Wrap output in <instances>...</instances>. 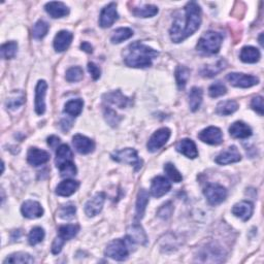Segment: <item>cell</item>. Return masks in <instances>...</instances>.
<instances>
[{"instance_id": "31", "label": "cell", "mask_w": 264, "mask_h": 264, "mask_svg": "<svg viewBox=\"0 0 264 264\" xmlns=\"http://www.w3.org/2000/svg\"><path fill=\"white\" fill-rule=\"evenodd\" d=\"M25 103V94L22 91H15L6 100V107L8 110L15 111Z\"/></svg>"}, {"instance_id": "29", "label": "cell", "mask_w": 264, "mask_h": 264, "mask_svg": "<svg viewBox=\"0 0 264 264\" xmlns=\"http://www.w3.org/2000/svg\"><path fill=\"white\" fill-rule=\"evenodd\" d=\"M203 92L202 88L193 87L191 89L189 93V106L191 111L192 112L198 111V108L203 103Z\"/></svg>"}, {"instance_id": "42", "label": "cell", "mask_w": 264, "mask_h": 264, "mask_svg": "<svg viewBox=\"0 0 264 264\" xmlns=\"http://www.w3.org/2000/svg\"><path fill=\"white\" fill-rule=\"evenodd\" d=\"M44 230L41 227H34L31 229L28 235V242L31 245H36L38 244L41 243L44 239Z\"/></svg>"}, {"instance_id": "12", "label": "cell", "mask_w": 264, "mask_h": 264, "mask_svg": "<svg viewBox=\"0 0 264 264\" xmlns=\"http://www.w3.org/2000/svg\"><path fill=\"white\" fill-rule=\"evenodd\" d=\"M118 12H117V4L115 2H112L107 4L102 8V13H100L99 17V25L102 28H108L111 27L117 20H118Z\"/></svg>"}, {"instance_id": "17", "label": "cell", "mask_w": 264, "mask_h": 264, "mask_svg": "<svg viewBox=\"0 0 264 264\" xmlns=\"http://www.w3.org/2000/svg\"><path fill=\"white\" fill-rule=\"evenodd\" d=\"M102 98L105 102L116 105L119 108H125L131 104V100L127 96H125L120 90L105 93Z\"/></svg>"}, {"instance_id": "53", "label": "cell", "mask_w": 264, "mask_h": 264, "mask_svg": "<svg viewBox=\"0 0 264 264\" xmlns=\"http://www.w3.org/2000/svg\"><path fill=\"white\" fill-rule=\"evenodd\" d=\"M81 49L83 50V51H85L88 54L93 53V47L89 42H87V41H84V42L81 43Z\"/></svg>"}, {"instance_id": "44", "label": "cell", "mask_w": 264, "mask_h": 264, "mask_svg": "<svg viewBox=\"0 0 264 264\" xmlns=\"http://www.w3.org/2000/svg\"><path fill=\"white\" fill-rule=\"evenodd\" d=\"M164 171L167 177L172 182H175V183H180V182H182V180H183V176L181 175V172L177 169L175 164H172V163H166L164 165Z\"/></svg>"}, {"instance_id": "49", "label": "cell", "mask_w": 264, "mask_h": 264, "mask_svg": "<svg viewBox=\"0 0 264 264\" xmlns=\"http://www.w3.org/2000/svg\"><path fill=\"white\" fill-rule=\"evenodd\" d=\"M172 211H174V207H172L171 203H167L164 205H163L158 212V216L162 219H168V218L171 216Z\"/></svg>"}, {"instance_id": "23", "label": "cell", "mask_w": 264, "mask_h": 264, "mask_svg": "<svg viewBox=\"0 0 264 264\" xmlns=\"http://www.w3.org/2000/svg\"><path fill=\"white\" fill-rule=\"evenodd\" d=\"M176 149L179 153L183 154L184 156H186L187 158H190V159H194L198 156L197 147L192 140L184 139V140L180 141L177 144Z\"/></svg>"}, {"instance_id": "46", "label": "cell", "mask_w": 264, "mask_h": 264, "mask_svg": "<svg viewBox=\"0 0 264 264\" xmlns=\"http://www.w3.org/2000/svg\"><path fill=\"white\" fill-rule=\"evenodd\" d=\"M226 93H227V89L222 83H220V81H217V83L213 84L211 87L208 88V94L212 98L223 96Z\"/></svg>"}, {"instance_id": "28", "label": "cell", "mask_w": 264, "mask_h": 264, "mask_svg": "<svg viewBox=\"0 0 264 264\" xmlns=\"http://www.w3.org/2000/svg\"><path fill=\"white\" fill-rule=\"evenodd\" d=\"M260 57H261L260 51L257 48L251 47V45L244 47L240 54L241 60L244 63H256L260 60Z\"/></svg>"}, {"instance_id": "52", "label": "cell", "mask_w": 264, "mask_h": 264, "mask_svg": "<svg viewBox=\"0 0 264 264\" xmlns=\"http://www.w3.org/2000/svg\"><path fill=\"white\" fill-rule=\"evenodd\" d=\"M48 144L52 149L59 148L58 145L60 144V139L56 135H52V136H50V138H48Z\"/></svg>"}, {"instance_id": "32", "label": "cell", "mask_w": 264, "mask_h": 264, "mask_svg": "<svg viewBox=\"0 0 264 264\" xmlns=\"http://www.w3.org/2000/svg\"><path fill=\"white\" fill-rule=\"evenodd\" d=\"M80 231V226L78 224H66L60 226L58 229V236L66 241H70L75 238Z\"/></svg>"}, {"instance_id": "33", "label": "cell", "mask_w": 264, "mask_h": 264, "mask_svg": "<svg viewBox=\"0 0 264 264\" xmlns=\"http://www.w3.org/2000/svg\"><path fill=\"white\" fill-rule=\"evenodd\" d=\"M131 12L138 18H152L158 14V7L153 4H144L143 6L132 8Z\"/></svg>"}, {"instance_id": "13", "label": "cell", "mask_w": 264, "mask_h": 264, "mask_svg": "<svg viewBox=\"0 0 264 264\" xmlns=\"http://www.w3.org/2000/svg\"><path fill=\"white\" fill-rule=\"evenodd\" d=\"M106 195L103 192L96 193L92 198L89 199L85 204V213L88 217H95L103 207Z\"/></svg>"}, {"instance_id": "43", "label": "cell", "mask_w": 264, "mask_h": 264, "mask_svg": "<svg viewBox=\"0 0 264 264\" xmlns=\"http://www.w3.org/2000/svg\"><path fill=\"white\" fill-rule=\"evenodd\" d=\"M76 213H77L76 205H74L72 203H68L59 208L58 216L63 220H70L75 217Z\"/></svg>"}, {"instance_id": "14", "label": "cell", "mask_w": 264, "mask_h": 264, "mask_svg": "<svg viewBox=\"0 0 264 264\" xmlns=\"http://www.w3.org/2000/svg\"><path fill=\"white\" fill-rule=\"evenodd\" d=\"M126 239L131 244H147L148 243V236L147 233L144 232L143 228L139 224H133L127 229Z\"/></svg>"}, {"instance_id": "26", "label": "cell", "mask_w": 264, "mask_h": 264, "mask_svg": "<svg viewBox=\"0 0 264 264\" xmlns=\"http://www.w3.org/2000/svg\"><path fill=\"white\" fill-rule=\"evenodd\" d=\"M74 160V153H72L71 149L68 147L67 144H61L56 152V159L55 163L56 166L59 168L61 165L64 164V163L70 162Z\"/></svg>"}, {"instance_id": "45", "label": "cell", "mask_w": 264, "mask_h": 264, "mask_svg": "<svg viewBox=\"0 0 264 264\" xmlns=\"http://www.w3.org/2000/svg\"><path fill=\"white\" fill-rule=\"evenodd\" d=\"M60 170V176L62 178H71L77 175V167L75 165L74 161H70L59 167Z\"/></svg>"}, {"instance_id": "18", "label": "cell", "mask_w": 264, "mask_h": 264, "mask_svg": "<svg viewBox=\"0 0 264 264\" xmlns=\"http://www.w3.org/2000/svg\"><path fill=\"white\" fill-rule=\"evenodd\" d=\"M21 212L27 219H38L42 217L43 208L40 203L34 200H27L22 204Z\"/></svg>"}, {"instance_id": "39", "label": "cell", "mask_w": 264, "mask_h": 264, "mask_svg": "<svg viewBox=\"0 0 264 264\" xmlns=\"http://www.w3.org/2000/svg\"><path fill=\"white\" fill-rule=\"evenodd\" d=\"M1 57L3 59H13L17 55L18 52V43L16 41H8L1 45Z\"/></svg>"}, {"instance_id": "27", "label": "cell", "mask_w": 264, "mask_h": 264, "mask_svg": "<svg viewBox=\"0 0 264 264\" xmlns=\"http://www.w3.org/2000/svg\"><path fill=\"white\" fill-rule=\"evenodd\" d=\"M148 203H149L148 191L144 190V189H141L139 194H138V200H136V207H135L136 218H138L139 220L142 219V217L145 212V208H147V205H148Z\"/></svg>"}, {"instance_id": "22", "label": "cell", "mask_w": 264, "mask_h": 264, "mask_svg": "<svg viewBox=\"0 0 264 264\" xmlns=\"http://www.w3.org/2000/svg\"><path fill=\"white\" fill-rule=\"evenodd\" d=\"M74 39V34L67 30H62L58 32L54 39V49L56 52L61 53L66 51Z\"/></svg>"}, {"instance_id": "38", "label": "cell", "mask_w": 264, "mask_h": 264, "mask_svg": "<svg viewBox=\"0 0 264 264\" xmlns=\"http://www.w3.org/2000/svg\"><path fill=\"white\" fill-rule=\"evenodd\" d=\"M34 259L30 256L29 254L24 252H18L10 255L3 263H33Z\"/></svg>"}, {"instance_id": "36", "label": "cell", "mask_w": 264, "mask_h": 264, "mask_svg": "<svg viewBox=\"0 0 264 264\" xmlns=\"http://www.w3.org/2000/svg\"><path fill=\"white\" fill-rule=\"evenodd\" d=\"M133 36V31L130 28L127 27H122V28H118L113 32V35L111 38V41L115 44L121 43L126 40H129Z\"/></svg>"}, {"instance_id": "15", "label": "cell", "mask_w": 264, "mask_h": 264, "mask_svg": "<svg viewBox=\"0 0 264 264\" xmlns=\"http://www.w3.org/2000/svg\"><path fill=\"white\" fill-rule=\"evenodd\" d=\"M241 160L242 155L235 145H231V147H229L226 151L221 152L215 159L216 163L220 165L231 164V163H236Z\"/></svg>"}, {"instance_id": "9", "label": "cell", "mask_w": 264, "mask_h": 264, "mask_svg": "<svg viewBox=\"0 0 264 264\" xmlns=\"http://www.w3.org/2000/svg\"><path fill=\"white\" fill-rule=\"evenodd\" d=\"M198 139L207 144L218 145L223 142V134L220 128L215 126H209L202 132H199Z\"/></svg>"}, {"instance_id": "47", "label": "cell", "mask_w": 264, "mask_h": 264, "mask_svg": "<svg viewBox=\"0 0 264 264\" xmlns=\"http://www.w3.org/2000/svg\"><path fill=\"white\" fill-rule=\"evenodd\" d=\"M103 115H104V118H105L106 122L108 124H110L111 126H113V127L117 126L118 124L120 123V121H121V118L119 116H118V114L114 110H112V108H110V107L104 108Z\"/></svg>"}, {"instance_id": "11", "label": "cell", "mask_w": 264, "mask_h": 264, "mask_svg": "<svg viewBox=\"0 0 264 264\" xmlns=\"http://www.w3.org/2000/svg\"><path fill=\"white\" fill-rule=\"evenodd\" d=\"M47 90H48L47 81L43 80L39 81V83L35 88L34 108L35 113L40 116L43 115L45 112V94H47Z\"/></svg>"}, {"instance_id": "5", "label": "cell", "mask_w": 264, "mask_h": 264, "mask_svg": "<svg viewBox=\"0 0 264 264\" xmlns=\"http://www.w3.org/2000/svg\"><path fill=\"white\" fill-rule=\"evenodd\" d=\"M112 159L116 162L129 164L134 167L135 170H139L142 166V160L140 158L138 152L131 148H126L120 151H116L112 154Z\"/></svg>"}, {"instance_id": "8", "label": "cell", "mask_w": 264, "mask_h": 264, "mask_svg": "<svg viewBox=\"0 0 264 264\" xmlns=\"http://www.w3.org/2000/svg\"><path fill=\"white\" fill-rule=\"evenodd\" d=\"M170 134V129L166 128V127H163V128H160L156 132H154L147 144L148 151L154 153L160 150L169 140Z\"/></svg>"}, {"instance_id": "7", "label": "cell", "mask_w": 264, "mask_h": 264, "mask_svg": "<svg viewBox=\"0 0 264 264\" xmlns=\"http://www.w3.org/2000/svg\"><path fill=\"white\" fill-rule=\"evenodd\" d=\"M226 79L229 81L230 85L238 88H251L259 83V79L257 77L238 74V72H231V74L227 75Z\"/></svg>"}, {"instance_id": "35", "label": "cell", "mask_w": 264, "mask_h": 264, "mask_svg": "<svg viewBox=\"0 0 264 264\" xmlns=\"http://www.w3.org/2000/svg\"><path fill=\"white\" fill-rule=\"evenodd\" d=\"M189 78H190V69L184 65H179L176 69V80L177 85L180 90L185 89Z\"/></svg>"}, {"instance_id": "3", "label": "cell", "mask_w": 264, "mask_h": 264, "mask_svg": "<svg viewBox=\"0 0 264 264\" xmlns=\"http://www.w3.org/2000/svg\"><path fill=\"white\" fill-rule=\"evenodd\" d=\"M223 42V35L216 31H207L199 39L196 49L205 55H214L219 53Z\"/></svg>"}, {"instance_id": "51", "label": "cell", "mask_w": 264, "mask_h": 264, "mask_svg": "<svg viewBox=\"0 0 264 264\" xmlns=\"http://www.w3.org/2000/svg\"><path fill=\"white\" fill-rule=\"evenodd\" d=\"M64 244H65V241L61 239L60 236H57V238L54 240V242L52 244V253L55 254V255L59 254L63 248V245H64Z\"/></svg>"}, {"instance_id": "10", "label": "cell", "mask_w": 264, "mask_h": 264, "mask_svg": "<svg viewBox=\"0 0 264 264\" xmlns=\"http://www.w3.org/2000/svg\"><path fill=\"white\" fill-rule=\"evenodd\" d=\"M171 189L170 182L162 176H157L152 180L150 192L155 198H160L167 194Z\"/></svg>"}, {"instance_id": "20", "label": "cell", "mask_w": 264, "mask_h": 264, "mask_svg": "<svg viewBox=\"0 0 264 264\" xmlns=\"http://www.w3.org/2000/svg\"><path fill=\"white\" fill-rule=\"evenodd\" d=\"M232 214L240 218L243 221H248L250 218L252 217L254 213V204L251 202H247V200H243V202L236 203L232 209H231Z\"/></svg>"}, {"instance_id": "2", "label": "cell", "mask_w": 264, "mask_h": 264, "mask_svg": "<svg viewBox=\"0 0 264 264\" xmlns=\"http://www.w3.org/2000/svg\"><path fill=\"white\" fill-rule=\"evenodd\" d=\"M159 56V53L154 49L143 44L141 41H135L128 45L124 62L127 66L133 68L150 67L153 60Z\"/></svg>"}, {"instance_id": "40", "label": "cell", "mask_w": 264, "mask_h": 264, "mask_svg": "<svg viewBox=\"0 0 264 264\" xmlns=\"http://www.w3.org/2000/svg\"><path fill=\"white\" fill-rule=\"evenodd\" d=\"M48 31H49V24L47 22H44L43 20H40L33 26L32 35L35 40H41L47 35Z\"/></svg>"}, {"instance_id": "25", "label": "cell", "mask_w": 264, "mask_h": 264, "mask_svg": "<svg viewBox=\"0 0 264 264\" xmlns=\"http://www.w3.org/2000/svg\"><path fill=\"white\" fill-rule=\"evenodd\" d=\"M80 187V183L75 180H65L61 182V183L56 188V194L63 197L71 196L74 193L77 192V190Z\"/></svg>"}, {"instance_id": "30", "label": "cell", "mask_w": 264, "mask_h": 264, "mask_svg": "<svg viewBox=\"0 0 264 264\" xmlns=\"http://www.w3.org/2000/svg\"><path fill=\"white\" fill-rule=\"evenodd\" d=\"M239 110V103L234 100H225L218 103L216 113L220 116H229Z\"/></svg>"}, {"instance_id": "21", "label": "cell", "mask_w": 264, "mask_h": 264, "mask_svg": "<svg viewBox=\"0 0 264 264\" xmlns=\"http://www.w3.org/2000/svg\"><path fill=\"white\" fill-rule=\"evenodd\" d=\"M44 10L53 19H60V18L66 17L69 14L68 6L60 1L48 2L44 6Z\"/></svg>"}, {"instance_id": "37", "label": "cell", "mask_w": 264, "mask_h": 264, "mask_svg": "<svg viewBox=\"0 0 264 264\" xmlns=\"http://www.w3.org/2000/svg\"><path fill=\"white\" fill-rule=\"evenodd\" d=\"M225 65H226V62L223 59L218 61L216 64L206 65L202 70V76L205 77V78L215 77V76H217L218 74H219L220 71H222L225 68Z\"/></svg>"}, {"instance_id": "4", "label": "cell", "mask_w": 264, "mask_h": 264, "mask_svg": "<svg viewBox=\"0 0 264 264\" xmlns=\"http://www.w3.org/2000/svg\"><path fill=\"white\" fill-rule=\"evenodd\" d=\"M129 244H131L127 239L114 240L106 245L105 256L117 261H124L129 256Z\"/></svg>"}, {"instance_id": "24", "label": "cell", "mask_w": 264, "mask_h": 264, "mask_svg": "<svg viewBox=\"0 0 264 264\" xmlns=\"http://www.w3.org/2000/svg\"><path fill=\"white\" fill-rule=\"evenodd\" d=\"M229 134L234 139L244 140L250 138L252 135V129L250 128V126H248L245 123L238 121L231 124V126L229 127Z\"/></svg>"}, {"instance_id": "41", "label": "cell", "mask_w": 264, "mask_h": 264, "mask_svg": "<svg viewBox=\"0 0 264 264\" xmlns=\"http://www.w3.org/2000/svg\"><path fill=\"white\" fill-rule=\"evenodd\" d=\"M84 78V70L80 66L70 67L65 75V79L69 83H76V81H80Z\"/></svg>"}, {"instance_id": "34", "label": "cell", "mask_w": 264, "mask_h": 264, "mask_svg": "<svg viewBox=\"0 0 264 264\" xmlns=\"http://www.w3.org/2000/svg\"><path fill=\"white\" fill-rule=\"evenodd\" d=\"M84 102L81 99H72L66 102L64 106V113L71 116V117H78L83 112Z\"/></svg>"}, {"instance_id": "16", "label": "cell", "mask_w": 264, "mask_h": 264, "mask_svg": "<svg viewBox=\"0 0 264 264\" xmlns=\"http://www.w3.org/2000/svg\"><path fill=\"white\" fill-rule=\"evenodd\" d=\"M72 144H74L76 151L81 155L92 153L95 149V142L91 139L87 138V136L81 134H76L72 138Z\"/></svg>"}, {"instance_id": "19", "label": "cell", "mask_w": 264, "mask_h": 264, "mask_svg": "<svg viewBox=\"0 0 264 264\" xmlns=\"http://www.w3.org/2000/svg\"><path fill=\"white\" fill-rule=\"evenodd\" d=\"M50 154L39 148H31L27 154V161L32 166H40L50 160Z\"/></svg>"}, {"instance_id": "50", "label": "cell", "mask_w": 264, "mask_h": 264, "mask_svg": "<svg viewBox=\"0 0 264 264\" xmlns=\"http://www.w3.org/2000/svg\"><path fill=\"white\" fill-rule=\"evenodd\" d=\"M88 71H89V74L91 75V77H92V79L94 81L98 80L100 78V75H102L100 68L93 62H89L88 63Z\"/></svg>"}, {"instance_id": "48", "label": "cell", "mask_w": 264, "mask_h": 264, "mask_svg": "<svg viewBox=\"0 0 264 264\" xmlns=\"http://www.w3.org/2000/svg\"><path fill=\"white\" fill-rule=\"evenodd\" d=\"M251 107L260 116H263V98L261 96L254 97L251 102Z\"/></svg>"}, {"instance_id": "1", "label": "cell", "mask_w": 264, "mask_h": 264, "mask_svg": "<svg viewBox=\"0 0 264 264\" xmlns=\"http://www.w3.org/2000/svg\"><path fill=\"white\" fill-rule=\"evenodd\" d=\"M202 24V8L199 4L191 1L184 7V12H178L169 30L171 41L179 43L194 34Z\"/></svg>"}, {"instance_id": "6", "label": "cell", "mask_w": 264, "mask_h": 264, "mask_svg": "<svg viewBox=\"0 0 264 264\" xmlns=\"http://www.w3.org/2000/svg\"><path fill=\"white\" fill-rule=\"evenodd\" d=\"M204 196L211 205L222 203L227 197V190L219 184H209L203 190Z\"/></svg>"}]
</instances>
